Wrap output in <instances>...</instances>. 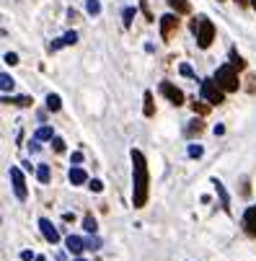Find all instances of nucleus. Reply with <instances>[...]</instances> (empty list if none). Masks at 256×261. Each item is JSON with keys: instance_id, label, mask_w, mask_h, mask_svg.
I'll list each match as a JSON object with an SVG mask.
<instances>
[{"instance_id": "obj_1", "label": "nucleus", "mask_w": 256, "mask_h": 261, "mask_svg": "<svg viewBox=\"0 0 256 261\" xmlns=\"http://www.w3.org/2000/svg\"><path fill=\"white\" fill-rule=\"evenodd\" d=\"M150 197V171L148 161L140 150H132V204L135 210H142Z\"/></svg>"}, {"instance_id": "obj_2", "label": "nucleus", "mask_w": 256, "mask_h": 261, "mask_svg": "<svg viewBox=\"0 0 256 261\" xmlns=\"http://www.w3.org/2000/svg\"><path fill=\"white\" fill-rule=\"evenodd\" d=\"M192 31H194V36H197L199 49H207V47L212 44V39H215V23H212L207 16L194 18V21H192Z\"/></svg>"}, {"instance_id": "obj_3", "label": "nucleus", "mask_w": 256, "mask_h": 261, "mask_svg": "<svg viewBox=\"0 0 256 261\" xmlns=\"http://www.w3.org/2000/svg\"><path fill=\"white\" fill-rule=\"evenodd\" d=\"M202 98L207 101V103H223L225 101V88L217 83L215 78H204L202 81Z\"/></svg>"}, {"instance_id": "obj_4", "label": "nucleus", "mask_w": 256, "mask_h": 261, "mask_svg": "<svg viewBox=\"0 0 256 261\" xmlns=\"http://www.w3.org/2000/svg\"><path fill=\"white\" fill-rule=\"evenodd\" d=\"M215 81L220 83L225 91H238V70L228 62V65H223V67H217V72H215Z\"/></svg>"}, {"instance_id": "obj_5", "label": "nucleus", "mask_w": 256, "mask_h": 261, "mask_svg": "<svg viewBox=\"0 0 256 261\" xmlns=\"http://www.w3.org/2000/svg\"><path fill=\"white\" fill-rule=\"evenodd\" d=\"M11 181H13V194H16V199L26 202V197H29V189H26V178H23L21 168H11Z\"/></svg>"}, {"instance_id": "obj_6", "label": "nucleus", "mask_w": 256, "mask_h": 261, "mask_svg": "<svg viewBox=\"0 0 256 261\" xmlns=\"http://www.w3.org/2000/svg\"><path fill=\"white\" fill-rule=\"evenodd\" d=\"M158 91H161V96H166L171 103H176V106H181L184 103V93H181L173 83H168V81H163L161 86H158Z\"/></svg>"}, {"instance_id": "obj_7", "label": "nucleus", "mask_w": 256, "mask_h": 261, "mask_svg": "<svg viewBox=\"0 0 256 261\" xmlns=\"http://www.w3.org/2000/svg\"><path fill=\"white\" fill-rule=\"evenodd\" d=\"M39 230H42V236H44V241L47 243H60V233H57V228L52 225V222L47 220V217H39Z\"/></svg>"}, {"instance_id": "obj_8", "label": "nucleus", "mask_w": 256, "mask_h": 261, "mask_svg": "<svg viewBox=\"0 0 256 261\" xmlns=\"http://www.w3.org/2000/svg\"><path fill=\"white\" fill-rule=\"evenodd\" d=\"M178 29V13L173 16V13H166L163 18H161V36L163 39H171V34Z\"/></svg>"}, {"instance_id": "obj_9", "label": "nucleus", "mask_w": 256, "mask_h": 261, "mask_svg": "<svg viewBox=\"0 0 256 261\" xmlns=\"http://www.w3.org/2000/svg\"><path fill=\"white\" fill-rule=\"evenodd\" d=\"M75 42H78V34H75V31H67L65 36H60V39H55V42L49 44V49L57 52V49H62V47H72Z\"/></svg>"}, {"instance_id": "obj_10", "label": "nucleus", "mask_w": 256, "mask_h": 261, "mask_svg": "<svg viewBox=\"0 0 256 261\" xmlns=\"http://www.w3.org/2000/svg\"><path fill=\"white\" fill-rule=\"evenodd\" d=\"M243 228H246V233H248V236H253V238H256V204H253V207H248V210L243 212Z\"/></svg>"}, {"instance_id": "obj_11", "label": "nucleus", "mask_w": 256, "mask_h": 261, "mask_svg": "<svg viewBox=\"0 0 256 261\" xmlns=\"http://www.w3.org/2000/svg\"><path fill=\"white\" fill-rule=\"evenodd\" d=\"M65 246H67V251H70V253H75V256H81V253L88 248V243H86L83 238H78V236H70V238L65 241Z\"/></svg>"}, {"instance_id": "obj_12", "label": "nucleus", "mask_w": 256, "mask_h": 261, "mask_svg": "<svg viewBox=\"0 0 256 261\" xmlns=\"http://www.w3.org/2000/svg\"><path fill=\"white\" fill-rule=\"evenodd\" d=\"M212 186H215V192H217V197H220V204H223V210L231 215V197H228V192H225V186H223V181H217V178H212Z\"/></svg>"}, {"instance_id": "obj_13", "label": "nucleus", "mask_w": 256, "mask_h": 261, "mask_svg": "<svg viewBox=\"0 0 256 261\" xmlns=\"http://www.w3.org/2000/svg\"><path fill=\"white\" fill-rule=\"evenodd\" d=\"M168 6H171V11H176L178 16L192 13V3H189V0H168Z\"/></svg>"}, {"instance_id": "obj_14", "label": "nucleus", "mask_w": 256, "mask_h": 261, "mask_svg": "<svg viewBox=\"0 0 256 261\" xmlns=\"http://www.w3.org/2000/svg\"><path fill=\"white\" fill-rule=\"evenodd\" d=\"M70 181L75 184V186H81V184H88V173H86L81 166H72V168H70Z\"/></svg>"}, {"instance_id": "obj_15", "label": "nucleus", "mask_w": 256, "mask_h": 261, "mask_svg": "<svg viewBox=\"0 0 256 261\" xmlns=\"http://www.w3.org/2000/svg\"><path fill=\"white\" fill-rule=\"evenodd\" d=\"M3 103H13V106H31V103H34V98H31V96H8V93H3Z\"/></svg>"}, {"instance_id": "obj_16", "label": "nucleus", "mask_w": 256, "mask_h": 261, "mask_svg": "<svg viewBox=\"0 0 256 261\" xmlns=\"http://www.w3.org/2000/svg\"><path fill=\"white\" fill-rule=\"evenodd\" d=\"M202 132H204V122H202L199 117H197V119H192V122L187 124V129H184V135H187V137H194V135H202Z\"/></svg>"}, {"instance_id": "obj_17", "label": "nucleus", "mask_w": 256, "mask_h": 261, "mask_svg": "<svg viewBox=\"0 0 256 261\" xmlns=\"http://www.w3.org/2000/svg\"><path fill=\"white\" fill-rule=\"evenodd\" d=\"M142 114L145 117H153L156 114V103H153V93L150 91H145V109H142Z\"/></svg>"}, {"instance_id": "obj_18", "label": "nucleus", "mask_w": 256, "mask_h": 261, "mask_svg": "<svg viewBox=\"0 0 256 261\" xmlns=\"http://www.w3.org/2000/svg\"><path fill=\"white\" fill-rule=\"evenodd\" d=\"M0 88H3V93H8V91L16 88V81L8 75V72H3V75H0Z\"/></svg>"}, {"instance_id": "obj_19", "label": "nucleus", "mask_w": 256, "mask_h": 261, "mask_svg": "<svg viewBox=\"0 0 256 261\" xmlns=\"http://www.w3.org/2000/svg\"><path fill=\"white\" fill-rule=\"evenodd\" d=\"M210 109H212V103H202V101H194L192 103V111H194V114H199V117H207Z\"/></svg>"}, {"instance_id": "obj_20", "label": "nucleus", "mask_w": 256, "mask_h": 261, "mask_svg": "<svg viewBox=\"0 0 256 261\" xmlns=\"http://www.w3.org/2000/svg\"><path fill=\"white\" fill-rule=\"evenodd\" d=\"M231 65H233L236 70H246V60H243L236 49H231Z\"/></svg>"}, {"instance_id": "obj_21", "label": "nucleus", "mask_w": 256, "mask_h": 261, "mask_svg": "<svg viewBox=\"0 0 256 261\" xmlns=\"http://www.w3.org/2000/svg\"><path fill=\"white\" fill-rule=\"evenodd\" d=\"M47 109H49V111H60V109H62V101H60L57 93H49V96H47Z\"/></svg>"}, {"instance_id": "obj_22", "label": "nucleus", "mask_w": 256, "mask_h": 261, "mask_svg": "<svg viewBox=\"0 0 256 261\" xmlns=\"http://www.w3.org/2000/svg\"><path fill=\"white\" fill-rule=\"evenodd\" d=\"M34 137H36V140H52V137H55V132H52V127H47V124H44V127L36 129V135H34Z\"/></svg>"}, {"instance_id": "obj_23", "label": "nucleus", "mask_w": 256, "mask_h": 261, "mask_svg": "<svg viewBox=\"0 0 256 261\" xmlns=\"http://www.w3.org/2000/svg\"><path fill=\"white\" fill-rule=\"evenodd\" d=\"M36 178H39L42 184H49V166H39V168H36Z\"/></svg>"}, {"instance_id": "obj_24", "label": "nucleus", "mask_w": 256, "mask_h": 261, "mask_svg": "<svg viewBox=\"0 0 256 261\" xmlns=\"http://www.w3.org/2000/svg\"><path fill=\"white\" fill-rule=\"evenodd\" d=\"M83 228H86L88 233H96V230H98V225H96L93 215H86V220H83Z\"/></svg>"}, {"instance_id": "obj_25", "label": "nucleus", "mask_w": 256, "mask_h": 261, "mask_svg": "<svg viewBox=\"0 0 256 261\" xmlns=\"http://www.w3.org/2000/svg\"><path fill=\"white\" fill-rule=\"evenodd\" d=\"M86 11H88L91 16H98V13H101V3H98V0H88V3H86Z\"/></svg>"}, {"instance_id": "obj_26", "label": "nucleus", "mask_w": 256, "mask_h": 261, "mask_svg": "<svg viewBox=\"0 0 256 261\" xmlns=\"http://www.w3.org/2000/svg\"><path fill=\"white\" fill-rule=\"evenodd\" d=\"M202 153H204L202 145H189V158H202Z\"/></svg>"}, {"instance_id": "obj_27", "label": "nucleus", "mask_w": 256, "mask_h": 261, "mask_svg": "<svg viewBox=\"0 0 256 261\" xmlns=\"http://www.w3.org/2000/svg\"><path fill=\"white\" fill-rule=\"evenodd\" d=\"M52 147H55V153H65V140L62 137H52Z\"/></svg>"}, {"instance_id": "obj_28", "label": "nucleus", "mask_w": 256, "mask_h": 261, "mask_svg": "<svg viewBox=\"0 0 256 261\" xmlns=\"http://www.w3.org/2000/svg\"><path fill=\"white\" fill-rule=\"evenodd\" d=\"M88 189H91V192H96V194H98V192H104V184H101V181H98V178H91V181H88Z\"/></svg>"}, {"instance_id": "obj_29", "label": "nucleus", "mask_w": 256, "mask_h": 261, "mask_svg": "<svg viewBox=\"0 0 256 261\" xmlns=\"http://www.w3.org/2000/svg\"><path fill=\"white\" fill-rule=\"evenodd\" d=\"M140 8H142L145 18H148V21H153V13H150V8H148V0H140Z\"/></svg>"}, {"instance_id": "obj_30", "label": "nucleus", "mask_w": 256, "mask_h": 261, "mask_svg": "<svg viewBox=\"0 0 256 261\" xmlns=\"http://www.w3.org/2000/svg\"><path fill=\"white\" fill-rule=\"evenodd\" d=\"M178 72H181L184 78H194V70H192L189 65H181V67H178Z\"/></svg>"}, {"instance_id": "obj_31", "label": "nucleus", "mask_w": 256, "mask_h": 261, "mask_svg": "<svg viewBox=\"0 0 256 261\" xmlns=\"http://www.w3.org/2000/svg\"><path fill=\"white\" fill-rule=\"evenodd\" d=\"M135 18V8H124V26H130Z\"/></svg>"}, {"instance_id": "obj_32", "label": "nucleus", "mask_w": 256, "mask_h": 261, "mask_svg": "<svg viewBox=\"0 0 256 261\" xmlns=\"http://www.w3.org/2000/svg\"><path fill=\"white\" fill-rule=\"evenodd\" d=\"M3 60H6L8 65H18V55H13V52H8V55H6Z\"/></svg>"}, {"instance_id": "obj_33", "label": "nucleus", "mask_w": 256, "mask_h": 261, "mask_svg": "<svg viewBox=\"0 0 256 261\" xmlns=\"http://www.w3.org/2000/svg\"><path fill=\"white\" fill-rule=\"evenodd\" d=\"M39 142H42V140H36V137H34V142H29V147H31V153H39Z\"/></svg>"}, {"instance_id": "obj_34", "label": "nucleus", "mask_w": 256, "mask_h": 261, "mask_svg": "<svg viewBox=\"0 0 256 261\" xmlns=\"http://www.w3.org/2000/svg\"><path fill=\"white\" fill-rule=\"evenodd\" d=\"M31 258H36L31 251H21V261H31Z\"/></svg>"}, {"instance_id": "obj_35", "label": "nucleus", "mask_w": 256, "mask_h": 261, "mask_svg": "<svg viewBox=\"0 0 256 261\" xmlns=\"http://www.w3.org/2000/svg\"><path fill=\"white\" fill-rule=\"evenodd\" d=\"M72 163H75V166L83 163V153H72Z\"/></svg>"}, {"instance_id": "obj_36", "label": "nucleus", "mask_w": 256, "mask_h": 261, "mask_svg": "<svg viewBox=\"0 0 256 261\" xmlns=\"http://www.w3.org/2000/svg\"><path fill=\"white\" fill-rule=\"evenodd\" d=\"M62 220H65V222H72V220H75V215H72V212H65Z\"/></svg>"}, {"instance_id": "obj_37", "label": "nucleus", "mask_w": 256, "mask_h": 261, "mask_svg": "<svg viewBox=\"0 0 256 261\" xmlns=\"http://www.w3.org/2000/svg\"><path fill=\"white\" fill-rule=\"evenodd\" d=\"M101 246V241L98 238H93V241H88V248H98Z\"/></svg>"}, {"instance_id": "obj_38", "label": "nucleus", "mask_w": 256, "mask_h": 261, "mask_svg": "<svg viewBox=\"0 0 256 261\" xmlns=\"http://www.w3.org/2000/svg\"><path fill=\"white\" fill-rule=\"evenodd\" d=\"M215 135H225V127L223 124H215Z\"/></svg>"}, {"instance_id": "obj_39", "label": "nucleus", "mask_w": 256, "mask_h": 261, "mask_svg": "<svg viewBox=\"0 0 256 261\" xmlns=\"http://www.w3.org/2000/svg\"><path fill=\"white\" fill-rule=\"evenodd\" d=\"M236 3H238V6H248V0H236Z\"/></svg>"}, {"instance_id": "obj_40", "label": "nucleus", "mask_w": 256, "mask_h": 261, "mask_svg": "<svg viewBox=\"0 0 256 261\" xmlns=\"http://www.w3.org/2000/svg\"><path fill=\"white\" fill-rule=\"evenodd\" d=\"M34 261H47V258H44V256H36V258H34Z\"/></svg>"}, {"instance_id": "obj_41", "label": "nucleus", "mask_w": 256, "mask_h": 261, "mask_svg": "<svg viewBox=\"0 0 256 261\" xmlns=\"http://www.w3.org/2000/svg\"><path fill=\"white\" fill-rule=\"evenodd\" d=\"M251 6H253V8H256V0H251Z\"/></svg>"}, {"instance_id": "obj_42", "label": "nucleus", "mask_w": 256, "mask_h": 261, "mask_svg": "<svg viewBox=\"0 0 256 261\" xmlns=\"http://www.w3.org/2000/svg\"><path fill=\"white\" fill-rule=\"evenodd\" d=\"M75 261H86V258H75Z\"/></svg>"}]
</instances>
